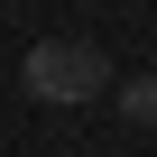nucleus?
Listing matches in <instances>:
<instances>
[{
    "mask_svg": "<svg viewBox=\"0 0 157 157\" xmlns=\"http://www.w3.org/2000/svg\"><path fill=\"white\" fill-rule=\"evenodd\" d=\"M19 74H28L37 102H93V93H111V65H102L93 37H46V46H28Z\"/></svg>",
    "mask_w": 157,
    "mask_h": 157,
    "instance_id": "obj_1",
    "label": "nucleus"
},
{
    "mask_svg": "<svg viewBox=\"0 0 157 157\" xmlns=\"http://www.w3.org/2000/svg\"><path fill=\"white\" fill-rule=\"evenodd\" d=\"M120 111H129V129H157V74H129L120 83Z\"/></svg>",
    "mask_w": 157,
    "mask_h": 157,
    "instance_id": "obj_2",
    "label": "nucleus"
}]
</instances>
